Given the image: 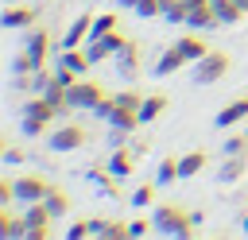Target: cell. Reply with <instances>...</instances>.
I'll return each instance as SVG.
<instances>
[{"label": "cell", "instance_id": "39", "mask_svg": "<svg viewBox=\"0 0 248 240\" xmlns=\"http://www.w3.org/2000/svg\"><path fill=\"white\" fill-rule=\"evenodd\" d=\"M27 240H50V225H46V228H31Z\"/></svg>", "mask_w": 248, "mask_h": 240}, {"label": "cell", "instance_id": "2", "mask_svg": "<svg viewBox=\"0 0 248 240\" xmlns=\"http://www.w3.org/2000/svg\"><path fill=\"white\" fill-rule=\"evenodd\" d=\"M62 112L43 97V93H35L27 105H23V135H31V139H39V135H46V128L58 120Z\"/></svg>", "mask_w": 248, "mask_h": 240}, {"label": "cell", "instance_id": "23", "mask_svg": "<svg viewBox=\"0 0 248 240\" xmlns=\"http://www.w3.org/2000/svg\"><path fill=\"white\" fill-rule=\"evenodd\" d=\"M120 27V15L116 12H101V15H93V31H89V39H105L108 31H116Z\"/></svg>", "mask_w": 248, "mask_h": 240}, {"label": "cell", "instance_id": "8", "mask_svg": "<svg viewBox=\"0 0 248 240\" xmlns=\"http://www.w3.org/2000/svg\"><path fill=\"white\" fill-rule=\"evenodd\" d=\"M50 178H43V174H19L16 178V201H43L46 194H50Z\"/></svg>", "mask_w": 248, "mask_h": 240}, {"label": "cell", "instance_id": "30", "mask_svg": "<svg viewBox=\"0 0 248 240\" xmlns=\"http://www.w3.org/2000/svg\"><path fill=\"white\" fill-rule=\"evenodd\" d=\"M213 8H217V19H221V23H236V19L244 15V8H240L236 0H213Z\"/></svg>", "mask_w": 248, "mask_h": 240}, {"label": "cell", "instance_id": "38", "mask_svg": "<svg viewBox=\"0 0 248 240\" xmlns=\"http://www.w3.org/2000/svg\"><path fill=\"white\" fill-rule=\"evenodd\" d=\"M4 163H23V151L12 147V143H4Z\"/></svg>", "mask_w": 248, "mask_h": 240}, {"label": "cell", "instance_id": "15", "mask_svg": "<svg viewBox=\"0 0 248 240\" xmlns=\"http://www.w3.org/2000/svg\"><path fill=\"white\" fill-rule=\"evenodd\" d=\"M0 236L4 240H27V221L12 213V205H0Z\"/></svg>", "mask_w": 248, "mask_h": 240}, {"label": "cell", "instance_id": "31", "mask_svg": "<svg viewBox=\"0 0 248 240\" xmlns=\"http://www.w3.org/2000/svg\"><path fill=\"white\" fill-rule=\"evenodd\" d=\"M163 19L186 23V0H163Z\"/></svg>", "mask_w": 248, "mask_h": 240}, {"label": "cell", "instance_id": "24", "mask_svg": "<svg viewBox=\"0 0 248 240\" xmlns=\"http://www.w3.org/2000/svg\"><path fill=\"white\" fill-rule=\"evenodd\" d=\"M155 182H159V186H170V182H178V155H167V159H159V166H155Z\"/></svg>", "mask_w": 248, "mask_h": 240}, {"label": "cell", "instance_id": "20", "mask_svg": "<svg viewBox=\"0 0 248 240\" xmlns=\"http://www.w3.org/2000/svg\"><path fill=\"white\" fill-rule=\"evenodd\" d=\"M205 163H209V151H186V155H178V178H194L198 170H205Z\"/></svg>", "mask_w": 248, "mask_h": 240}, {"label": "cell", "instance_id": "35", "mask_svg": "<svg viewBox=\"0 0 248 240\" xmlns=\"http://www.w3.org/2000/svg\"><path fill=\"white\" fill-rule=\"evenodd\" d=\"M112 108H116V101H112V93H108V97H101V101L93 105V116H101V120H108V116H112Z\"/></svg>", "mask_w": 248, "mask_h": 240}, {"label": "cell", "instance_id": "16", "mask_svg": "<svg viewBox=\"0 0 248 240\" xmlns=\"http://www.w3.org/2000/svg\"><path fill=\"white\" fill-rule=\"evenodd\" d=\"M217 23H221V19H217L213 0H205V4H198V8L186 12V27H194V31H205V27H217Z\"/></svg>", "mask_w": 248, "mask_h": 240}, {"label": "cell", "instance_id": "32", "mask_svg": "<svg viewBox=\"0 0 248 240\" xmlns=\"http://www.w3.org/2000/svg\"><path fill=\"white\" fill-rule=\"evenodd\" d=\"M225 155H248V128L244 132H232L225 139Z\"/></svg>", "mask_w": 248, "mask_h": 240}, {"label": "cell", "instance_id": "5", "mask_svg": "<svg viewBox=\"0 0 248 240\" xmlns=\"http://www.w3.org/2000/svg\"><path fill=\"white\" fill-rule=\"evenodd\" d=\"M39 15H43V8H39L35 0H27V4H8L4 15H0V23H4L8 31H31V27L39 23Z\"/></svg>", "mask_w": 248, "mask_h": 240}, {"label": "cell", "instance_id": "29", "mask_svg": "<svg viewBox=\"0 0 248 240\" xmlns=\"http://www.w3.org/2000/svg\"><path fill=\"white\" fill-rule=\"evenodd\" d=\"M66 236H70V240H85V236H97V217H81V221H74V225L66 228Z\"/></svg>", "mask_w": 248, "mask_h": 240}, {"label": "cell", "instance_id": "40", "mask_svg": "<svg viewBox=\"0 0 248 240\" xmlns=\"http://www.w3.org/2000/svg\"><path fill=\"white\" fill-rule=\"evenodd\" d=\"M240 232H244V236H248V213H244V217H240Z\"/></svg>", "mask_w": 248, "mask_h": 240}, {"label": "cell", "instance_id": "10", "mask_svg": "<svg viewBox=\"0 0 248 240\" xmlns=\"http://www.w3.org/2000/svg\"><path fill=\"white\" fill-rule=\"evenodd\" d=\"M244 120H248V93L232 97V101L213 116V124H217V128H236V124H244Z\"/></svg>", "mask_w": 248, "mask_h": 240}, {"label": "cell", "instance_id": "7", "mask_svg": "<svg viewBox=\"0 0 248 240\" xmlns=\"http://www.w3.org/2000/svg\"><path fill=\"white\" fill-rule=\"evenodd\" d=\"M101 97H108V93H105V85H101L97 77H78V81L70 85V105H74V108H89V112H93V105H97Z\"/></svg>", "mask_w": 248, "mask_h": 240}, {"label": "cell", "instance_id": "13", "mask_svg": "<svg viewBox=\"0 0 248 240\" xmlns=\"http://www.w3.org/2000/svg\"><path fill=\"white\" fill-rule=\"evenodd\" d=\"M89 31H93V15H89V12H81V15L66 27L62 46H85V43H89Z\"/></svg>", "mask_w": 248, "mask_h": 240}, {"label": "cell", "instance_id": "19", "mask_svg": "<svg viewBox=\"0 0 248 240\" xmlns=\"http://www.w3.org/2000/svg\"><path fill=\"white\" fill-rule=\"evenodd\" d=\"M58 62H62V66H70L74 74H85V70L93 66V58H89V50H85V46H62V50H58Z\"/></svg>", "mask_w": 248, "mask_h": 240}, {"label": "cell", "instance_id": "34", "mask_svg": "<svg viewBox=\"0 0 248 240\" xmlns=\"http://www.w3.org/2000/svg\"><path fill=\"white\" fill-rule=\"evenodd\" d=\"M151 228H155V221H143V217H136V221H128V236H151Z\"/></svg>", "mask_w": 248, "mask_h": 240}, {"label": "cell", "instance_id": "28", "mask_svg": "<svg viewBox=\"0 0 248 240\" xmlns=\"http://www.w3.org/2000/svg\"><path fill=\"white\" fill-rule=\"evenodd\" d=\"M178 46H182V54H186L190 62H198V58H205V54H209L205 39H198V35H186V39H178Z\"/></svg>", "mask_w": 248, "mask_h": 240}, {"label": "cell", "instance_id": "1", "mask_svg": "<svg viewBox=\"0 0 248 240\" xmlns=\"http://www.w3.org/2000/svg\"><path fill=\"white\" fill-rule=\"evenodd\" d=\"M151 221H155V232L174 236V240H190V236L198 232L194 213H186L178 201H159V205H155V213H151Z\"/></svg>", "mask_w": 248, "mask_h": 240}, {"label": "cell", "instance_id": "37", "mask_svg": "<svg viewBox=\"0 0 248 240\" xmlns=\"http://www.w3.org/2000/svg\"><path fill=\"white\" fill-rule=\"evenodd\" d=\"M16 201V178H0V205Z\"/></svg>", "mask_w": 248, "mask_h": 240}, {"label": "cell", "instance_id": "6", "mask_svg": "<svg viewBox=\"0 0 248 240\" xmlns=\"http://www.w3.org/2000/svg\"><path fill=\"white\" fill-rule=\"evenodd\" d=\"M46 143H50V151H78L89 143V132H85V124H62V128L46 132Z\"/></svg>", "mask_w": 248, "mask_h": 240}, {"label": "cell", "instance_id": "14", "mask_svg": "<svg viewBox=\"0 0 248 240\" xmlns=\"http://www.w3.org/2000/svg\"><path fill=\"white\" fill-rule=\"evenodd\" d=\"M89 182H97V186H101L112 201H120V197H124V190H120V182H124V178H116L105 163H101V166H89Z\"/></svg>", "mask_w": 248, "mask_h": 240}, {"label": "cell", "instance_id": "18", "mask_svg": "<svg viewBox=\"0 0 248 240\" xmlns=\"http://www.w3.org/2000/svg\"><path fill=\"white\" fill-rule=\"evenodd\" d=\"M167 105H170V97H167V93H143V105H140V120H143V124H155V120L167 112Z\"/></svg>", "mask_w": 248, "mask_h": 240}, {"label": "cell", "instance_id": "22", "mask_svg": "<svg viewBox=\"0 0 248 240\" xmlns=\"http://www.w3.org/2000/svg\"><path fill=\"white\" fill-rule=\"evenodd\" d=\"M23 221H27V232H31V228H46V225L54 221V213H50V205H46V201H27Z\"/></svg>", "mask_w": 248, "mask_h": 240}, {"label": "cell", "instance_id": "12", "mask_svg": "<svg viewBox=\"0 0 248 240\" xmlns=\"http://www.w3.org/2000/svg\"><path fill=\"white\" fill-rule=\"evenodd\" d=\"M136 155H140L136 147H128V143H120V147H112V155L105 159V166H108V170H112L116 178H128V174L136 170Z\"/></svg>", "mask_w": 248, "mask_h": 240}, {"label": "cell", "instance_id": "21", "mask_svg": "<svg viewBox=\"0 0 248 240\" xmlns=\"http://www.w3.org/2000/svg\"><path fill=\"white\" fill-rule=\"evenodd\" d=\"M116 70H120L124 77H136V74H140V43H136V39L116 54Z\"/></svg>", "mask_w": 248, "mask_h": 240}, {"label": "cell", "instance_id": "9", "mask_svg": "<svg viewBox=\"0 0 248 240\" xmlns=\"http://www.w3.org/2000/svg\"><path fill=\"white\" fill-rule=\"evenodd\" d=\"M23 50H27V58H31L35 66H46V54H50V31L35 23V27L27 31V43H23Z\"/></svg>", "mask_w": 248, "mask_h": 240}, {"label": "cell", "instance_id": "36", "mask_svg": "<svg viewBox=\"0 0 248 240\" xmlns=\"http://www.w3.org/2000/svg\"><path fill=\"white\" fill-rule=\"evenodd\" d=\"M128 139H132V132H128V128L108 124V147H120V143H128Z\"/></svg>", "mask_w": 248, "mask_h": 240}, {"label": "cell", "instance_id": "17", "mask_svg": "<svg viewBox=\"0 0 248 240\" xmlns=\"http://www.w3.org/2000/svg\"><path fill=\"white\" fill-rule=\"evenodd\" d=\"M248 174V155H225V163H217V182H240Z\"/></svg>", "mask_w": 248, "mask_h": 240}, {"label": "cell", "instance_id": "11", "mask_svg": "<svg viewBox=\"0 0 248 240\" xmlns=\"http://www.w3.org/2000/svg\"><path fill=\"white\" fill-rule=\"evenodd\" d=\"M182 66H190V58H186V54H182V46L174 43V46H167V50L155 58V66H151V70H155V77H170V74H178Z\"/></svg>", "mask_w": 248, "mask_h": 240}, {"label": "cell", "instance_id": "3", "mask_svg": "<svg viewBox=\"0 0 248 240\" xmlns=\"http://www.w3.org/2000/svg\"><path fill=\"white\" fill-rule=\"evenodd\" d=\"M112 101H116V108H112L108 124L136 132V128L143 124V120H140V105H143V93H140V89H120V93H112Z\"/></svg>", "mask_w": 248, "mask_h": 240}, {"label": "cell", "instance_id": "4", "mask_svg": "<svg viewBox=\"0 0 248 240\" xmlns=\"http://www.w3.org/2000/svg\"><path fill=\"white\" fill-rule=\"evenodd\" d=\"M229 70H232V54H229V50H209L205 58L194 62V81H198V85H213V81H221Z\"/></svg>", "mask_w": 248, "mask_h": 240}, {"label": "cell", "instance_id": "27", "mask_svg": "<svg viewBox=\"0 0 248 240\" xmlns=\"http://www.w3.org/2000/svg\"><path fill=\"white\" fill-rule=\"evenodd\" d=\"M155 190H159V182H140V186L132 190V205H136V209H151V205H155Z\"/></svg>", "mask_w": 248, "mask_h": 240}, {"label": "cell", "instance_id": "25", "mask_svg": "<svg viewBox=\"0 0 248 240\" xmlns=\"http://www.w3.org/2000/svg\"><path fill=\"white\" fill-rule=\"evenodd\" d=\"M43 201H46V205H50V213H54V221H58V217H66V213H70V194H66V190H62V186H50V194H46V197H43Z\"/></svg>", "mask_w": 248, "mask_h": 240}, {"label": "cell", "instance_id": "33", "mask_svg": "<svg viewBox=\"0 0 248 240\" xmlns=\"http://www.w3.org/2000/svg\"><path fill=\"white\" fill-rule=\"evenodd\" d=\"M132 12H140L143 19H155V15H163V0H136Z\"/></svg>", "mask_w": 248, "mask_h": 240}, {"label": "cell", "instance_id": "26", "mask_svg": "<svg viewBox=\"0 0 248 240\" xmlns=\"http://www.w3.org/2000/svg\"><path fill=\"white\" fill-rule=\"evenodd\" d=\"M97 240H128V221L101 217V232H97Z\"/></svg>", "mask_w": 248, "mask_h": 240}, {"label": "cell", "instance_id": "41", "mask_svg": "<svg viewBox=\"0 0 248 240\" xmlns=\"http://www.w3.org/2000/svg\"><path fill=\"white\" fill-rule=\"evenodd\" d=\"M236 4H240V8H244V12H248V0H236Z\"/></svg>", "mask_w": 248, "mask_h": 240}]
</instances>
